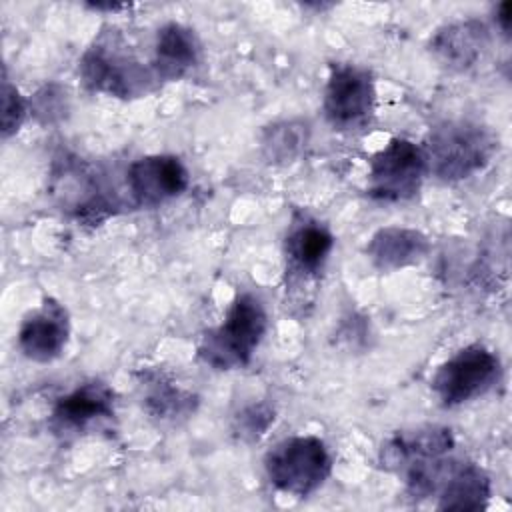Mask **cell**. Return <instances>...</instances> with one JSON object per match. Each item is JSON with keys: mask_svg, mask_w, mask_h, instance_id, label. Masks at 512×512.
<instances>
[{"mask_svg": "<svg viewBox=\"0 0 512 512\" xmlns=\"http://www.w3.org/2000/svg\"><path fill=\"white\" fill-rule=\"evenodd\" d=\"M268 330V316L262 300L252 292L238 294L222 322L208 328L196 348L202 364L214 370L246 366Z\"/></svg>", "mask_w": 512, "mask_h": 512, "instance_id": "6da1fadb", "label": "cell"}, {"mask_svg": "<svg viewBox=\"0 0 512 512\" xmlns=\"http://www.w3.org/2000/svg\"><path fill=\"white\" fill-rule=\"evenodd\" d=\"M80 78L88 90L122 100L140 98L158 82L154 70L134 56L124 36L114 28L102 30L82 54Z\"/></svg>", "mask_w": 512, "mask_h": 512, "instance_id": "7a4b0ae2", "label": "cell"}, {"mask_svg": "<svg viewBox=\"0 0 512 512\" xmlns=\"http://www.w3.org/2000/svg\"><path fill=\"white\" fill-rule=\"evenodd\" d=\"M496 140L488 128L470 120L438 124L426 142L428 172L442 182H458L484 170L492 160Z\"/></svg>", "mask_w": 512, "mask_h": 512, "instance_id": "3957f363", "label": "cell"}, {"mask_svg": "<svg viewBox=\"0 0 512 512\" xmlns=\"http://www.w3.org/2000/svg\"><path fill=\"white\" fill-rule=\"evenodd\" d=\"M264 470L276 490L306 498L330 476L332 456L318 436H290L266 454Z\"/></svg>", "mask_w": 512, "mask_h": 512, "instance_id": "277c9868", "label": "cell"}, {"mask_svg": "<svg viewBox=\"0 0 512 512\" xmlns=\"http://www.w3.org/2000/svg\"><path fill=\"white\" fill-rule=\"evenodd\" d=\"M502 376V362L484 344H468L442 362L432 376V390L444 408L462 406L492 390Z\"/></svg>", "mask_w": 512, "mask_h": 512, "instance_id": "5b68a950", "label": "cell"}, {"mask_svg": "<svg viewBox=\"0 0 512 512\" xmlns=\"http://www.w3.org/2000/svg\"><path fill=\"white\" fill-rule=\"evenodd\" d=\"M376 88L372 74L356 64H332L322 110L338 132H358L374 118Z\"/></svg>", "mask_w": 512, "mask_h": 512, "instance_id": "8992f818", "label": "cell"}, {"mask_svg": "<svg viewBox=\"0 0 512 512\" xmlns=\"http://www.w3.org/2000/svg\"><path fill=\"white\" fill-rule=\"evenodd\" d=\"M428 172L420 146L406 138H392L370 160L368 194L380 202H404L420 192Z\"/></svg>", "mask_w": 512, "mask_h": 512, "instance_id": "52a82bcc", "label": "cell"}, {"mask_svg": "<svg viewBox=\"0 0 512 512\" xmlns=\"http://www.w3.org/2000/svg\"><path fill=\"white\" fill-rule=\"evenodd\" d=\"M126 184L138 206L156 208L184 194L190 174L178 156L150 154L128 166Z\"/></svg>", "mask_w": 512, "mask_h": 512, "instance_id": "ba28073f", "label": "cell"}, {"mask_svg": "<svg viewBox=\"0 0 512 512\" xmlns=\"http://www.w3.org/2000/svg\"><path fill=\"white\" fill-rule=\"evenodd\" d=\"M70 338L68 310L54 298H44L38 308L28 312L18 330V348L32 362L56 360Z\"/></svg>", "mask_w": 512, "mask_h": 512, "instance_id": "9c48e42d", "label": "cell"}, {"mask_svg": "<svg viewBox=\"0 0 512 512\" xmlns=\"http://www.w3.org/2000/svg\"><path fill=\"white\" fill-rule=\"evenodd\" d=\"M114 416V390L102 380L78 384L68 394L60 396L50 414L54 434H76L98 420Z\"/></svg>", "mask_w": 512, "mask_h": 512, "instance_id": "30bf717a", "label": "cell"}, {"mask_svg": "<svg viewBox=\"0 0 512 512\" xmlns=\"http://www.w3.org/2000/svg\"><path fill=\"white\" fill-rule=\"evenodd\" d=\"M454 448V434L440 424L398 430L380 448V464L388 472L404 474L410 466L446 456Z\"/></svg>", "mask_w": 512, "mask_h": 512, "instance_id": "8fae6325", "label": "cell"}, {"mask_svg": "<svg viewBox=\"0 0 512 512\" xmlns=\"http://www.w3.org/2000/svg\"><path fill=\"white\" fill-rule=\"evenodd\" d=\"M332 248L334 236L322 222L306 214H296L284 240L286 274L292 280L316 278L324 270Z\"/></svg>", "mask_w": 512, "mask_h": 512, "instance_id": "7c38bea8", "label": "cell"}, {"mask_svg": "<svg viewBox=\"0 0 512 512\" xmlns=\"http://www.w3.org/2000/svg\"><path fill=\"white\" fill-rule=\"evenodd\" d=\"M200 52V40L190 26L180 22L162 24L156 32L152 58V70L158 82L184 78L198 66Z\"/></svg>", "mask_w": 512, "mask_h": 512, "instance_id": "4fadbf2b", "label": "cell"}, {"mask_svg": "<svg viewBox=\"0 0 512 512\" xmlns=\"http://www.w3.org/2000/svg\"><path fill=\"white\" fill-rule=\"evenodd\" d=\"M490 40L488 26L480 20H460L442 26L430 40V52L450 70L472 68L486 50Z\"/></svg>", "mask_w": 512, "mask_h": 512, "instance_id": "5bb4252c", "label": "cell"}, {"mask_svg": "<svg viewBox=\"0 0 512 512\" xmlns=\"http://www.w3.org/2000/svg\"><path fill=\"white\" fill-rule=\"evenodd\" d=\"M428 252V236L406 226L380 228L366 244V256L380 272H396L400 268L418 264Z\"/></svg>", "mask_w": 512, "mask_h": 512, "instance_id": "9a60e30c", "label": "cell"}, {"mask_svg": "<svg viewBox=\"0 0 512 512\" xmlns=\"http://www.w3.org/2000/svg\"><path fill=\"white\" fill-rule=\"evenodd\" d=\"M438 510H484L492 496L488 474L474 462L452 460L436 494Z\"/></svg>", "mask_w": 512, "mask_h": 512, "instance_id": "2e32d148", "label": "cell"}, {"mask_svg": "<svg viewBox=\"0 0 512 512\" xmlns=\"http://www.w3.org/2000/svg\"><path fill=\"white\" fill-rule=\"evenodd\" d=\"M144 408L150 416L158 420H178L186 418L196 408V396L188 390L178 388L170 380L154 374L144 380Z\"/></svg>", "mask_w": 512, "mask_h": 512, "instance_id": "e0dca14e", "label": "cell"}, {"mask_svg": "<svg viewBox=\"0 0 512 512\" xmlns=\"http://www.w3.org/2000/svg\"><path fill=\"white\" fill-rule=\"evenodd\" d=\"M310 140V126L304 120H282L262 134V154L272 164L294 160Z\"/></svg>", "mask_w": 512, "mask_h": 512, "instance_id": "ac0fdd59", "label": "cell"}, {"mask_svg": "<svg viewBox=\"0 0 512 512\" xmlns=\"http://www.w3.org/2000/svg\"><path fill=\"white\" fill-rule=\"evenodd\" d=\"M274 418V408L270 404H248L236 414L234 432L238 434V438L254 442L268 432V428L274 424Z\"/></svg>", "mask_w": 512, "mask_h": 512, "instance_id": "d6986e66", "label": "cell"}, {"mask_svg": "<svg viewBox=\"0 0 512 512\" xmlns=\"http://www.w3.org/2000/svg\"><path fill=\"white\" fill-rule=\"evenodd\" d=\"M26 100L20 90L4 76L2 82V136L8 138L18 132L26 116Z\"/></svg>", "mask_w": 512, "mask_h": 512, "instance_id": "ffe728a7", "label": "cell"}, {"mask_svg": "<svg viewBox=\"0 0 512 512\" xmlns=\"http://www.w3.org/2000/svg\"><path fill=\"white\" fill-rule=\"evenodd\" d=\"M32 112L44 122H54L56 118H62V112L66 110L64 96L56 86H44L40 92H36L34 100L30 102Z\"/></svg>", "mask_w": 512, "mask_h": 512, "instance_id": "44dd1931", "label": "cell"}, {"mask_svg": "<svg viewBox=\"0 0 512 512\" xmlns=\"http://www.w3.org/2000/svg\"><path fill=\"white\" fill-rule=\"evenodd\" d=\"M494 20H496V26L502 30L504 36L510 34V22H512V4L506 0V2H500L494 10Z\"/></svg>", "mask_w": 512, "mask_h": 512, "instance_id": "7402d4cb", "label": "cell"}]
</instances>
